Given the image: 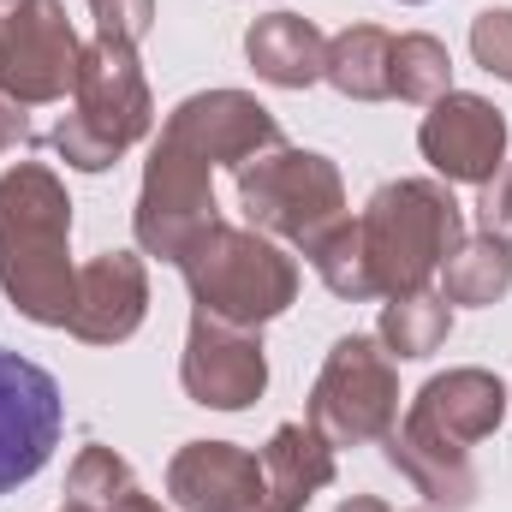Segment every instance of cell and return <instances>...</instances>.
Here are the masks:
<instances>
[{
  "mask_svg": "<svg viewBox=\"0 0 512 512\" xmlns=\"http://www.w3.org/2000/svg\"><path fill=\"white\" fill-rule=\"evenodd\" d=\"M72 197L42 161H18L0 173V292L18 316L42 328H66L72 316Z\"/></svg>",
  "mask_w": 512,
  "mask_h": 512,
  "instance_id": "6da1fadb",
  "label": "cell"
},
{
  "mask_svg": "<svg viewBox=\"0 0 512 512\" xmlns=\"http://www.w3.org/2000/svg\"><path fill=\"white\" fill-rule=\"evenodd\" d=\"M459 245H465V215L453 191L435 179H393L358 215V251L376 298L423 292Z\"/></svg>",
  "mask_w": 512,
  "mask_h": 512,
  "instance_id": "7a4b0ae2",
  "label": "cell"
},
{
  "mask_svg": "<svg viewBox=\"0 0 512 512\" xmlns=\"http://www.w3.org/2000/svg\"><path fill=\"white\" fill-rule=\"evenodd\" d=\"M149 126H155V102H149L137 48L114 42V36L84 42L78 84H72V114L54 126V149L66 155V167L102 173L137 137H149Z\"/></svg>",
  "mask_w": 512,
  "mask_h": 512,
  "instance_id": "3957f363",
  "label": "cell"
},
{
  "mask_svg": "<svg viewBox=\"0 0 512 512\" xmlns=\"http://www.w3.org/2000/svg\"><path fill=\"white\" fill-rule=\"evenodd\" d=\"M197 316L227 328H262L298 298V262L256 227L215 221L191 251L179 256Z\"/></svg>",
  "mask_w": 512,
  "mask_h": 512,
  "instance_id": "277c9868",
  "label": "cell"
},
{
  "mask_svg": "<svg viewBox=\"0 0 512 512\" xmlns=\"http://www.w3.org/2000/svg\"><path fill=\"white\" fill-rule=\"evenodd\" d=\"M239 209L256 233L292 239L304 251L316 233H328L346 215V185H340V167L328 155L274 143L239 167Z\"/></svg>",
  "mask_w": 512,
  "mask_h": 512,
  "instance_id": "5b68a950",
  "label": "cell"
},
{
  "mask_svg": "<svg viewBox=\"0 0 512 512\" xmlns=\"http://www.w3.org/2000/svg\"><path fill=\"white\" fill-rule=\"evenodd\" d=\"M393 423H399V376L382 340L370 334L334 340L322 376L310 387V429L328 447H364V441H382Z\"/></svg>",
  "mask_w": 512,
  "mask_h": 512,
  "instance_id": "8992f818",
  "label": "cell"
},
{
  "mask_svg": "<svg viewBox=\"0 0 512 512\" xmlns=\"http://www.w3.org/2000/svg\"><path fill=\"white\" fill-rule=\"evenodd\" d=\"M215 221H221L215 215V161H203L197 149H185L173 137H155L143 191H137V215H131L137 245L161 262H179Z\"/></svg>",
  "mask_w": 512,
  "mask_h": 512,
  "instance_id": "52a82bcc",
  "label": "cell"
},
{
  "mask_svg": "<svg viewBox=\"0 0 512 512\" xmlns=\"http://www.w3.org/2000/svg\"><path fill=\"white\" fill-rule=\"evenodd\" d=\"M84 42L60 0H18L0 12V96L18 108L60 102L78 84Z\"/></svg>",
  "mask_w": 512,
  "mask_h": 512,
  "instance_id": "ba28073f",
  "label": "cell"
},
{
  "mask_svg": "<svg viewBox=\"0 0 512 512\" xmlns=\"http://www.w3.org/2000/svg\"><path fill=\"white\" fill-rule=\"evenodd\" d=\"M60 423H66L60 382L42 364H30V358L0 346V495L30 483L54 459Z\"/></svg>",
  "mask_w": 512,
  "mask_h": 512,
  "instance_id": "9c48e42d",
  "label": "cell"
},
{
  "mask_svg": "<svg viewBox=\"0 0 512 512\" xmlns=\"http://www.w3.org/2000/svg\"><path fill=\"white\" fill-rule=\"evenodd\" d=\"M417 149L447 185H489L507 167V120L495 102L447 90L441 102H429L417 126Z\"/></svg>",
  "mask_w": 512,
  "mask_h": 512,
  "instance_id": "30bf717a",
  "label": "cell"
},
{
  "mask_svg": "<svg viewBox=\"0 0 512 512\" xmlns=\"http://www.w3.org/2000/svg\"><path fill=\"white\" fill-rule=\"evenodd\" d=\"M507 417V382L489 370H447L423 387L405 411V423H393L405 441L441 447V453H471L477 441H489Z\"/></svg>",
  "mask_w": 512,
  "mask_h": 512,
  "instance_id": "8fae6325",
  "label": "cell"
},
{
  "mask_svg": "<svg viewBox=\"0 0 512 512\" xmlns=\"http://www.w3.org/2000/svg\"><path fill=\"white\" fill-rule=\"evenodd\" d=\"M179 382L209 411H245V405H256L262 387H268V358H262L256 328H227V322L197 316L191 340H185V358H179Z\"/></svg>",
  "mask_w": 512,
  "mask_h": 512,
  "instance_id": "7c38bea8",
  "label": "cell"
},
{
  "mask_svg": "<svg viewBox=\"0 0 512 512\" xmlns=\"http://www.w3.org/2000/svg\"><path fill=\"white\" fill-rule=\"evenodd\" d=\"M161 137H173V143H185V149H197L203 161H227V167H245L251 155L262 149H274L280 143V126H274V114L245 96V90H203V96H185L173 114H167V126Z\"/></svg>",
  "mask_w": 512,
  "mask_h": 512,
  "instance_id": "4fadbf2b",
  "label": "cell"
},
{
  "mask_svg": "<svg viewBox=\"0 0 512 512\" xmlns=\"http://www.w3.org/2000/svg\"><path fill=\"white\" fill-rule=\"evenodd\" d=\"M143 310H149V274H143V262L131 251H102L78 268L66 328L84 346H120V340H131L143 328Z\"/></svg>",
  "mask_w": 512,
  "mask_h": 512,
  "instance_id": "5bb4252c",
  "label": "cell"
},
{
  "mask_svg": "<svg viewBox=\"0 0 512 512\" xmlns=\"http://www.w3.org/2000/svg\"><path fill=\"white\" fill-rule=\"evenodd\" d=\"M167 495L185 512L262 507V459L233 441H185L167 465Z\"/></svg>",
  "mask_w": 512,
  "mask_h": 512,
  "instance_id": "9a60e30c",
  "label": "cell"
},
{
  "mask_svg": "<svg viewBox=\"0 0 512 512\" xmlns=\"http://www.w3.org/2000/svg\"><path fill=\"white\" fill-rule=\"evenodd\" d=\"M256 459H262V507L268 512H304L310 495L334 483V447L310 423H280Z\"/></svg>",
  "mask_w": 512,
  "mask_h": 512,
  "instance_id": "2e32d148",
  "label": "cell"
},
{
  "mask_svg": "<svg viewBox=\"0 0 512 512\" xmlns=\"http://www.w3.org/2000/svg\"><path fill=\"white\" fill-rule=\"evenodd\" d=\"M245 60L256 66L262 84L304 90L328 66V36L310 18H298V12H268V18H256L245 30Z\"/></svg>",
  "mask_w": 512,
  "mask_h": 512,
  "instance_id": "e0dca14e",
  "label": "cell"
},
{
  "mask_svg": "<svg viewBox=\"0 0 512 512\" xmlns=\"http://www.w3.org/2000/svg\"><path fill=\"white\" fill-rule=\"evenodd\" d=\"M387 465L399 477H411V489L429 501V507L465 512L477 501V471H471V453H441V447H423V441H405L399 429L382 435Z\"/></svg>",
  "mask_w": 512,
  "mask_h": 512,
  "instance_id": "ac0fdd59",
  "label": "cell"
},
{
  "mask_svg": "<svg viewBox=\"0 0 512 512\" xmlns=\"http://www.w3.org/2000/svg\"><path fill=\"white\" fill-rule=\"evenodd\" d=\"M387 66H393V36H387L382 24H352V30H340V36L328 42L322 78H328L340 96H352V102H387V96H393Z\"/></svg>",
  "mask_w": 512,
  "mask_h": 512,
  "instance_id": "d6986e66",
  "label": "cell"
},
{
  "mask_svg": "<svg viewBox=\"0 0 512 512\" xmlns=\"http://www.w3.org/2000/svg\"><path fill=\"white\" fill-rule=\"evenodd\" d=\"M512 292V245L477 233L441 262V298L447 304H495Z\"/></svg>",
  "mask_w": 512,
  "mask_h": 512,
  "instance_id": "ffe728a7",
  "label": "cell"
},
{
  "mask_svg": "<svg viewBox=\"0 0 512 512\" xmlns=\"http://www.w3.org/2000/svg\"><path fill=\"white\" fill-rule=\"evenodd\" d=\"M447 328H453V304L441 292H429V286L382 304V346H387V358H399V364L441 352Z\"/></svg>",
  "mask_w": 512,
  "mask_h": 512,
  "instance_id": "44dd1931",
  "label": "cell"
},
{
  "mask_svg": "<svg viewBox=\"0 0 512 512\" xmlns=\"http://www.w3.org/2000/svg\"><path fill=\"white\" fill-rule=\"evenodd\" d=\"M393 96L399 102H441L453 90V60H447V42L411 30V36H393Z\"/></svg>",
  "mask_w": 512,
  "mask_h": 512,
  "instance_id": "7402d4cb",
  "label": "cell"
},
{
  "mask_svg": "<svg viewBox=\"0 0 512 512\" xmlns=\"http://www.w3.org/2000/svg\"><path fill=\"white\" fill-rule=\"evenodd\" d=\"M304 256H310V268L322 274V286H328V292H340V298H352V304L376 298V292H370L364 251H358V221H352V215H340L328 233H316V239L304 245Z\"/></svg>",
  "mask_w": 512,
  "mask_h": 512,
  "instance_id": "603a6c76",
  "label": "cell"
},
{
  "mask_svg": "<svg viewBox=\"0 0 512 512\" xmlns=\"http://www.w3.org/2000/svg\"><path fill=\"white\" fill-rule=\"evenodd\" d=\"M126 495H137V477H131V465L114 447H84V453L72 459V471H66V501H78V507H90V512H114Z\"/></svg>",
  "mask_w": 512,
  "mask_h": 512,
  "instance_id": "cb8c5ba5",
  "label": "cell"
},
{
  "mask_svg": "<svg viewBox=\"0 0 512 512\" xmlns=\"http://www.w3.org/2000/svg\"><path fill=\"white\" fill-rule=\"evenodd\" d=\"M471 54L483 72H495L501 84H512V12L507 6H489L471 18Z\"/></svg>",
  "mask_w": 512,
  "mask_h": 512,
  "instance_id": "d4e9b609",
  "label": "cell"
},
{
  "mask_svg": "<svg viewBox=\"0 0 512 512\" xmlns=\"http://www.w3.org/2000/svg\"><path fill=\"white\" fill-rule=\"evenodd\" d=\"M96 12V36H114V42H143L149 24H155V0H90Z\"/></svg>",
  "mask_w": 512,
  "mask_h": 512,
  "instance_id": "484cf974",
  "label": "cell"
},
{
  "mask_svg": "<svg viewBox=\"0 0 512 512\" xmlns=\"http://www.w3.org/2000/svg\"><path fill=\"white\" fill-rule=\"evenodd\" d=\"M477 227L489 239L512 245V167H501L489 185H483V203H477Z\"/></svg>",
  "mask_w": 512,
  "mask_h": 512,
  "instance_id": "4316f807",
  "label": "cell"
},
{
  "mask_svg": "<svg viewBox=\"0 0 512 512\" xmlns=\"http://www.w3.org/2000/svg\"><path fill=\"white\" fill-rule=\"evenodd\" d=\"M24 137H30V120H24V108L0 96V155H6L12 143H24Z\"/></svg>",
  "mask_w": 512,
  "mask_h": 512,
  "instance_id": "83f0119b",
  "label": "cell"
},
{
  "mask_svg": "<svg viewBox=\"0 0 512 512\" xmlns=\"http://www.w3.org/2000/svg\"><path fill=\"white\" fill-rule=\"evenodd\" d=\"M114 512H161V507H155V501H149V495L137 489V495H126V501H120V507H114Z\"/></svg>",
  "mask_w": 512,
  "mask_h": 512,
  "instance_id": "f1b7e54d",
  "label": "cell"
},
{
  "mask_svg": "<svg viewBox=\"0 0 512 512\" xmlns=\"http://www.w3.org/2000/svg\"><path fill=\"white\" fill-rule=\"evenodd\" d=\"M340 512H393V507H382L376 495H358V501H346V507H340Z\"/></svg>",
  "mask_w": 512,
  "mask_h": 512,
  "instance_id": "f546056e",
  "label": "cell"
},
{
  "mask_svg": "<svg viewBox=\"0 0 512 512\" xmlns=\"http://www.w3.org/2000/svg\"><path fill=\"white\" fill-rule=\"evenodd\" d=\"M60 512H90V507H78V501H66V507H60Z\"/></svg>",
  "mask_w": 512,
  "mask_h": 512,
  "instance_id": "4dcf8cb0",
  "label": "cell"
},
{
  "mask_svg": "<svg viewBox=\"0 0 512 512\" xmlns=\"http://www.w3.org/2000/svg\"><path fill=\"white\" fill-rule=\"evenodd\" d=\"M0 6H18V0H0Z\"/></svg>",
  "mask_w": 512,
  "mask_h": 512,
  "instance_id": "1f68e13d",
  "label": "cell"
},
{
  "mask_svg": "<svg viewBox=\"0 0 512 512\" xmlns=\"http://www.w3.org/2000/svg\"><path fill=\"white\" fill-rule=\"evenodd\" d=\"M251 512H268V507H251Z\"/></svg>",
  "mask_w": 512,
  "mask_h": 512,
  "instance_id": "d6a6232c",
  "label": "cell"
},
{
  "mask_svg": "<svg viewBox=\"0 0 512 512\" xmlns=\"http://www.w3.org/2000/svg\"><path fill=\"white\" fill-rule=\"evenodd\" d=\"M507 399H512V387H507Z\"/></svg>",
  "mask_w": 512,
  "mask_h": 512,
  "instance_id": "836d02e7",
  "label": "cell"
}]
</instances>
